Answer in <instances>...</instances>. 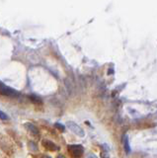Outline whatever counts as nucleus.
<instances>
[{
	"mask_svg": "<svg viewBox=\"0 0 157 158\" xmlns=\"http://www.w3.org/2000/svg\"><path fill=\"white\" fill-rule=\"evenodd\" d=\"M68 152L73 158H80L84 153V147L80 144H71L68 145Z\"/></svg>",
	"mask_w": 157,
	"mask_h": 158,
	"instance_id": "nucleus-1",
	"label": "nucleus"
},
{
	"mask_svg": "<svg viewBox=\"0 0 157 158\" xmlns=\"http://www.w3.org/2000/svg\"><path fill=\"white\" fill-rule=\"evenodd\" d=\"M0 94H2V95H4V96L12 97V98H14V97H17L19 95V93L17 92L15 89L5 85L3 82H0Z\"/></svg>",
	"mask_w": 157,
	"mask_h": 158,
	"instance_id": "nucleus-2",
	"label": "nucleus"
},
{
	"mask_svg": "<svg viewBox=\"0 0 157 158\" xmlns=\"http://www.w3.org/2000/svg\"><path fill=\"white\" fill-rule=\"evenodd\" d=\"M65 126H66L68 129H69L73 133L76 134V136H80V137L85 136V132L83 130V129H82V127H80V126H78L76 123L71 122V121H68Z\"/></svg>",
	"mask_w": 157,
	"mask_h": 158,
	"instance_id": "nucleus-3",
	"label": "nucleus"
},
{
	"mask_svg": "<svg viewBox=\"0 0 157 158\" xmlns=\"http://www.w3.org/2000/svg\"><path fill=\"white\" fill-rule=\"evenodd\" d=\"M43 146L45 147L47 150H50V151L59 150V146H57L56 143H53L52 140H47V139L43 140Z\"/></svg>",
	"mask_w": 157,
	"mask_h": 158,
	"instance_id": "nucleus-4",
	"label": "nucleus"
},
{
	"mask_svg": "<svg viewBox=\"0 0 157 158\" xmlns=\"http://www.w3.org/2000/svg\"><path fill=\"white\" fill-rule=\"evenodd\" d=\"M24 126H25V127L27 130H29V132L32 133V134H35V136H38V134L40 133V130L39 129L35 126V125H33L32 123H25L24 124Z\"/></svg>",
	"mask_w": 157,
	"mask_h": 158,
	"instance_id": "nucleus-5",
	"label": "nucleus"
},
{
	"mask_svg": "<svg viewBox=\"0 0 157 158\" xmlns=\"http://www.w3.org/2000/svg\"><path fill=\"white\" fill-rule=\"evenodd\" d=\"M122 143H124V148H125V152H127V153L131 152V146H129L128 136H124V139H122Z\"/></svg>",
	"mask_w": 157,
	"mask_h": 158,
	"instance_id": "nucleus-6",
	"label": "nucleus"
},
{
	"mask_svg": "<svg viewBox=\"0 0 157 158\" xmlns=\"http://www.w3.org/2000/svg\"><path fill=\"white\" fill-rule=\"evenodd\" d=\"M28 98L34 103H41L42 102V99H41L40 97H38L37 95H35V94H30V95L28 96Z\"/></svg>",
	"mask_w": 157,
	"mask_h": 158,
	"instance_id": "nucleus-7",
	"label": "nucleus"
},
{
	"mask_svg": "<svg viewBox=\"0 0 157 158\" xmlns=\"http://www.w3.org/2000/svg\"><path fill=\"white\" fill-rule=\"evenodd\" d=\"M28 148L31 151H37L38 150V145L35 142H33V140H30L28 142Z\"/></svg>",
	"mask_w": 157,
	"mask_h": 158,
	"instance_id": "nucleus-8",
	"label": "nucleus"
},
{
	"mask_svg": "<svg viewBox=\"0 0 157 158\" xmlns=\"http://www.w3.org/2000/svg\"><path fill=\"white\" fill-rule=\"evenodd\" d=\"M54 127H56L59 132H64V130H65V126L62 125V124H60V123H56L54 124Z\"/></svg>",
	"mask_w": 157,
	"mask_h": 158,
	"instance_id": "nucleus-9",
	"label": "nucleus"
},
{
	"mask_svg": "<svg viewBox=\"0 0 157 158\" xmlns=\"http://www.w3.org/2000/svg\"><path fill=\"white\" fill-rule=\"evenodd\" d=\"M109 157H110V154H109L107 149H105L104 151L101 152V158H109Z\"/></svg>",
	"mask_w": 157,
	"mask_h": 158,
	"instance_id": "nucleus-10",
	"label": "nucleus"
},
{
	"mask_svg": "<svg viewBox=\"0 0 157 158\" xmlns=\"http://www.w3.org/2000/svg\"><path fill=\"white\" fill-rule=\"evenodd\" d=\"M0 119L1 120H8V116L3 112V111H0Z\"/></svg>",
	"mask_w": 157,
	"mask_h": 158,
	"instance_id": "nucleus-11",
	"label": "nucleus"
},
{
	"mask_svg": "<svg viewBox=\"0 0 157 158\" xmlns=\"http://www.w3.org/2000/svg\"><path fill=\"white\" fill-rule=\"evenodd\" d=\"M40 158H52V157L49 156V155H41Z\"/></svg>",
	"mask_w": 157,
	"mask_h": 158,
	"instance_id": "nucleus-12",
	"label": "nucleus"
},
{
	"mask_svg": "<svg viewBox=\"0 0 157 158\" xmlns=\"http://www.w3.org/2000/svg\"><path fill=\"white\" fill-rule=\"evenodd\" d=\"M90 156H91L90 158H97V156H95L94 154H90Z\"/></svg>",
	"mask_w": 157,
	"mask_h": 158,
	"instance_id": "nucleus-13",
	"label": "nucleus"
},
{
	"mask_svg": "<svg viewBox=\"0 0 157 158\" xmlns=\"http://www.w3.org/2000/svg\"><path fill=\"white\" fill-rule=\"evenodd\" d=\"M56 158H65V157H64L63 155H59V156H57Z\"/></svg>",
	"mask_w": 157,
	"mask_h": 158,
	"instance_id": "nucleus-14",
	"label": "nucleus"
},
{
	"mask_svg": "<svg viewBox=\"0 0 157 158\" xmlns=\"http://www.w3.org/2000/svg\"><path fill=\"white\" fill-rule=\"evenodd\" d=\"M0 82H1V81H0Z\"/></svg>",
	"mask_w": 157,
	"mask_h": 158,
	"instance_id": "nucleus-15",
	"label": "nucleus"
}]
</instances>
